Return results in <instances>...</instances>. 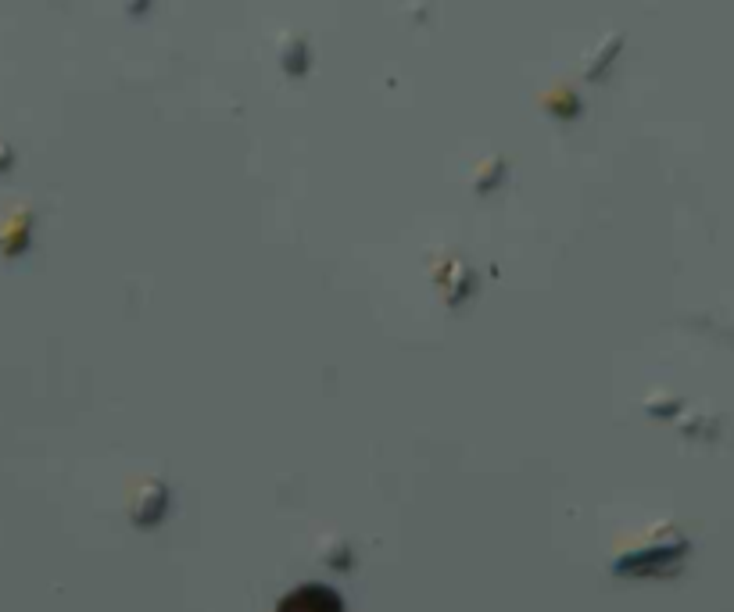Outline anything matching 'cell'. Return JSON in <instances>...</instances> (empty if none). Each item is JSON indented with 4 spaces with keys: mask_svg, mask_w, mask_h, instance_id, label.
Here are the masks:
<instances>
[{
    "mask_svg": "<svg viewBox=\"0 0 734 612\" xmlns=\"http://www.w3.org/2000/svg\"><path fill=\"white\" fill-rule=\"evenodd\" d=\"M280 612H341V602L326 587H301L280 605Z\"/></svg>",
    "mask_w": 734,
    "mask_h": 612,
    "instance_id": "obj_1",
    "label": "cell"
}]
</instances>
